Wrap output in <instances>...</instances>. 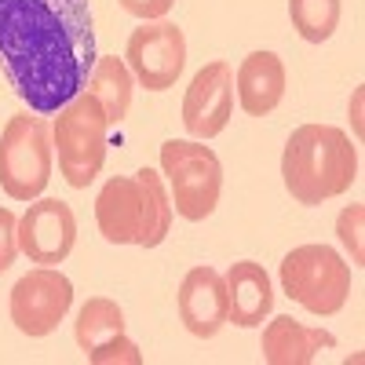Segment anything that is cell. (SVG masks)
<instances>
[{
	"mask_svg": "<svg viewBox=\"0 0 365 365\" xmlns=\"http://www.w3.org/2000/svg\"><path fill=\"white\" fill-rule=\"evenodd\" d=\"M96 58L88 0H0V70L34 113L77 99Z\"/></svg>",
	"mask_w": 365,
	"mask_h": 365,
	"instance_id": "obj_1",
	"label": "cell"
},
{
	"mask_svg": "<svg viewBox=\"0 0 365 365\" xmlns=\"http://www.w3.org/2000/svg\"><path fill=\"white\" fill-rule=\"evenodd\" d=\"M282 179L296 205H325L351 190L358 179V150L344 128L299 125L282 154Z\"/></svg>",
	"mask_w": 365,
	"mask_h": 365,
	"instance_id": "obj_2",
	"label": "cell"
},
{
	"mask_svg": "<svg viewBox=\"0 0 365 365\" xmlns=\"http://www.w3.org/2000/svg\"><path fill=\"white\" fill-rule=\"evenodd\" d=\"M106 132L110 120L103 103L84 88L77 99H70L51 120V146L58 154V175L73 190H84L106 165Z\"/></svg>",
	"mask_w": 365,
	"mask_h": 365,
	"instance_id": "obj_3",
	"label": "cell"
},
{
	"mask_svg": "<svg viewBox=\"0 0 365 365\" xmlns=\"http://www.w3.org/2000/svg\"><path fill=\"white\" fill-rule=\"evenodd\" d=\"M161 175L172 208L187 223L208 220L223 194V165L216 150L201 139H168L161 143Z\"/></svg>",
	"mask_w": 365,
	"mask_h": 365,
	"instance_id": "obj_4",
	"label": "cell"
},
{
	"mask_svg": "<svg viewBox=\"0 0 365 365\" xmlns=\"http://www.w3.org/2000/svg\"><path fill=\"white\" fill-rule=\"evenodd\" d=\"M51 125L41 113H15L0 132V187L11 201H37L51 179Z\"/></svg>",
	"mask_w": 365,
	"mask_h": 365,
	"instance_id": "obj_5",
	"label": "cell"
},
{
	"mask_svg": "<svg viewBox=\"0 0 365 365\" xmlns=\"http://www.w3.org/2000/svg\"><path fill=\"white\" fill-rule=\"evenodd\" d=\"M282 292L318 318L344 311L351 296V267L329 245H296L282 259Z\"/></svg>",
	"mask_w": 365,
	"mask_h": 365,
	"instance_id": "obj_6",
	"label": "cell"
},
{
	"mask_svg": "<svg viewBox=\"0 0 365 365\" xmlns=\"http://www.w3.org/2000/svg\"><path fill=\"white\" fill-rule=\"evenodd\" d=\"M73 307V282L55 267H37L22 274L11 289V322L22 336H51Z\"/></svg>",
	"mask_w": 365,
	"mask_h": 365,
	"instance_id": "obj_7",
	"label": "cell"
},
{
	"mask_svg": "<svg viewBox=\"0 0 365 365\" xmlns=\"http://www.w3.org/2000/svg\"><path fill=\"white\" fill-rule=\"evenodd\" d=\"M125 63L146 91H165L179 81L182 66H187V37L175 22H143L128 37Z\"/></svg>",
	"mask_w": 365,
	"mask_h": 365,
	"instance_id": "obj_8",
	"label": "cell"
},
{
	"mask_svg": "<svg viewBox=\"0 0 365 365\" xmlns=\"http://www.w3.org/2000/svg\"><path fill=\"white\" fill-rule=\"evenodd\" d=\"M77 245V216L66 201L58 197H37L29 201L26 216L19 220V252L29 256V263L58 267Z\"/></svg>",
	"mask_w": 365,
	"mask_h": 365,
	"instance_id": "obj_9",
	"label": "cell"
},
{
	"mask_svg": "<svg viewBox=\"0 0 365 365\" xmlns=\"http://www.w3.org/2000/svg\"><path fill=\"white\" fill-rule=\"evenodd\" d=\"M234 113V66L216 58V63H205L187 96H182V125L194 139H216Z\"/></svg>",
	"mask_w": 365,
	"mask_h": 365,
	"instance_id": "obj_10",
	"label": "cell"
},
{
	"mask_svg": "<svg viewBox=\"0 0 365 365\" xmlns=\"http://www.w3.org/2000/svg\"><path fill=\"white\" fill-rule=\"evenodd\" d=\"M96 223L110 245H139L146 230V190L135 175H113L96 197Z\"/></svg>",
	"mask_w": 365,
	"mask_h": 365,
	"instance_id": "obj_11",
	"label": "cell"
},
{
	"mask_svg": "<svg viewBox=\"0 0 365 365\" xmlns=\"http://www.w3.org/2000/svg\"><path fill=\"white\" fill-rule=\"evenodd\" d=\"M179 318L190 336L212 340L227 325V282L216 267H194L179 285Z\"/></svg>",
	"mask_w": 365,
	"mask_h": 365,
	"instance_id": "obj_12",
	"label": "cell"
},
{
	"mask_svg": "<svg viewBox=\"0 0 365 365\" xmlns=\"http://www.w3.org/2000/svg\"><path fill=\"white\" fill-rule=\"evenodd\" d=\"M336 336L329 329H311L289 314H278L263 325V361L270 365H311L318 358V351H332Z\"/></svg>",
	"mask_w": 365,
	"mask_h": 365,
	"instance_id": "obj_13",
	"label": "cell"
},
{
	"mask_svg": "<svg viewBox=\"0 0 365 365\" xmlns=\"http://www.w3.org/2000/svg\"><path fill=\"white\" fill-rule=\"evenodd\" d=\"M227 282V322L241 329H256L263 318L274 311V289H270V274L256 259H237L223 274Z\"/></svg>",
	"mask_w": 365,
	"mask_h": 365,
	"instance_id": "obj_14",
	"label": "cell"
},
{
	"mask_svg": "<svg viewBox=\"0 0 365 365\" xmlns=\"http://www.w3.org/2000/svg\"><path fill=\"white\" fill-rule=\"evenodd\" d=\"M237 103L249 117H267L285 99V63L274 51H252L234 73Z\"/></svg>",
	"mask_w": 365,
	"mask_h": 365,
	"instance_id": "obj_15",
	"label": "cell"
},
{
	"mask_svg": "<svg viewBox=\"0 0 365 365\" xmlns=\"http://www.w3.org/2000/svg\"><path fill=\"white\" fill-rule=\"evenodd\" d=\"M132 88H135V77H132L125 58H117V55H99L96 58V70H91V77H88V91L103 103L110 125H120V120L128 117Z\"/></svg>",
	"mask_w": 365,
	"mask_h": 365,
	"instance_id": "obj_16",
	"label": "cell"
},
{
	"mask_svg": "<svg viewBox=\"0 0 365 365\" xmlns=\"http://www.w3.org/2000/svg\"><path fill=\"white\" fill-rule=\"evenodd\" d=\"M125 332V311L117 307L113 299L106 296H91L84 307L77 311V322H73V336H77V347L81 351H91L96 344Z\"/></svg>",
	"mask_w": 365,
	"mask_h": 365,
	"instance_id": "obj_17",
	"label": "cell"
},
{
	"mask_svg": "<svg viewBox=\"0 0 365 365\" xmlns=\"http://www.w3.org/2000/svg\"><path fill=\"white\" fill-rule=\"evenodd\" d=\"M135 179L143 182V190H146V230H143L139 249H158L161 241L168 237V230H172L175 208H172V197H168V187H165V175L161 172L139 168Z\"/></svg>",
	"mask_w": 365,
	"mask_h": 365,
	"instance_id": "obj_18",
	"label": "cell"
},
{
	"mask_svg": "<svg viewBox=\"0 0 365 365\" xmlns=\"http://www.w3.org/2000/svg\"><path fill=\"white\" fill-rule=\"evenodd\" d=\"M289 19L307 44H325L340 26V0H289Z\"/></svg>",
	"mask_w": 365,
	"mask_h": 365,
	"instance_id": "obj_19",
	"label": "cell"
},
{
	"mask_svg": "<svg viewBox=\"0 0 365 365\" xmlns=\"http://www.w3.org/2000/svg\"><path fill=\"white\" fill-rule=\"evenodd\" d=\"M88 354V361L91 365H113V361H125V365H139L143 361V354H139V347L125 336V332H117V336H110V340H103V344H96L91 351H84Z\"/></svg>",
	"mask_w": 365,
	"mask_h": 365,
	"instance_id": "obj_20",
	"label": "cell"
},
{
	"mask_svg": "<svg viewBox=\"0 0 365 365\" xmlns=\"http://www.w3.org/2000/svg\"><path fill=\"white\" fill-rule=\"evenodd\" d=\"M361 223H365V208L361 205H347L340 216H336V234L340 241L351 249V259L361 267L365 263V249H361Z\"/></svg>",
	"mask_w": 365,
	"mask_h": 365,
	"instance_id": "obj_21",
	"label": "cell"
},
{
	"mask_svg": "<svg viewBox=\"0 0 365 365\" xmlns=\"http://www.w3.org/2000/svg\"><path fill=\"white\" fill-rule=\"evenodd\" d=\"M19 256V220L11 208H0V274Z\"/></svg>",
	"mask_w": 365,
	"mask_h": 365,
	"instance_id": "obj_22",
	"label": "cell"
},
{
	"mask_svg": "<svg viewBox=\"0 0 365 365\" xmlns=\"http://www.w3.org/2000/svg\"><path fill=\"white\" fill-rule=\"evenodd\" d=\"M172 4H175V0H120V8H125L128 15H135V19H143V22L165 19L172 11Z\"/></svg>",
	"mask_w": 365,
	"mask_h": 365,
	"instance_id": "obj_23",
	"label": "cell"
},
{
	"mask_svg": "<svg viewBox=\"0 0 365 365\" xmlns=\"http://www.w3.org/2000/svg\"><path fill=\"white\" fill-rule=\"evenodd\" d=\"M351 113H354V135H361V91H354V106H351Z\"/></svg>",
	"mask_w": 365,
	"mask_h": 365,
	"instance_id": "obj_24",
	"label": "cell"
}]
</instances>
